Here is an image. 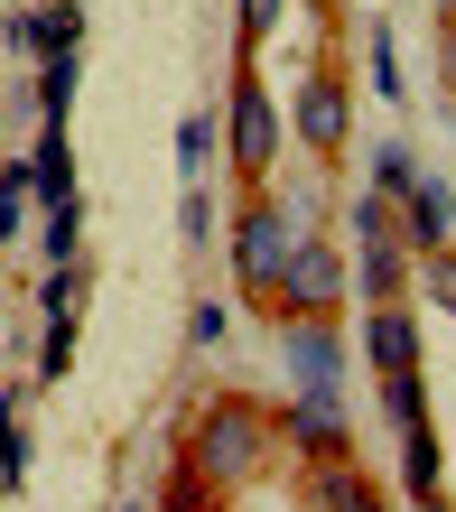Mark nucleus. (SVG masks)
<instances>
[{"label": "nucleus", "instance_id": "25", "mask_svg": "<svg viewBox=\"0 0 456 512\" xmlns=\"http://www.w3.org/2000/svg\"><path fill=\"white\" fill-rule=\"evenodd\" d=\"M38 298H47V317H75V298H84V289H75V261H66V270H56V280H47Z\"/></svg>", "mask_w": 456, "mask_h": 512}, {"label": "nucleus", "instance_id": "6", "mask_svg": "<svg viewBox=\"0 0 456 512\" xmlns=\"http://www.w3.org/2000/svg\"><path fill=\"white\" fill-rule=\"evenodd\" d=\"M270 159H280V112H270L261 75H233V168L261 177Z\"/></svg>", "mask_w": 456, "mask_h": 512}, {"label": "nucleus", "instance_id": "16", "mask_svg": "<svg viewBox=\"0 0 456 512\" xmlns=\"http://www.w3.org/2000/svg\"><path fill=\"white\" fill-rule=\"evenodd\" d=\"M177 168H187V187H205V168H215V112L177 122Z\"/></svg>", "mask_w": 456, "mask_h": 512}, {"label": "nucleus", "instance_id": "13", "mask_svg": "<svg viewBox=\"0 0 456 512\" xmlns=\"http://www.w3.org/2000/svg\"><path fill=\"white\" fill-rule=\"evenodd\" d=\"M438 475H447V457H438V429L419 419V429H401V485H410V503H429V494H438Z\"/></svg>", "mask_w": 456, "mask_h": 512}, {"label": "nucleus", "instance_id": "17", "mask_svg": "<svg viewBox=\"0 0 456 512\" xmlns=\"http://www.w3.org/2000/svg\"><path fill=\"white\" fill-rule=\"evenodd\" d=\"M410 187H419V159H410L401 140H382V149H373V196H382V205H401Z\"/></svg>", "mask_w": 456, "mask_h": 512}, {"label": "nucleus", "instance_id": "28", "mask_svg": "<svg viewBox=\"0 0 456 512\" xmlns=\"http://www.w3.org/2000/svg\"><path fill=\"white\" fill-rule=\"evenodd\" d=\"M345 512H391V503H382V494H373V485H363V494H354V503H345Z\"/></svg>", "mask_w": 456, "mask_h": 512}, {"label": "nucleus", "instance_id": "2", "mask_svg": "<svg viewBox=\"0 0 456 512\" xmlns=\"http://www.w3.org/2000/svg\"><path fill=\"white\" fill-rule=\"evenodd\" d=\"M298 215H280V205H233V280H242V298L252 308H270L280 298V270H289V252H298Z\"/></svg>", "mask_w": 456, "mask_h": 512}, {"label": "nucleus", "instance_id": "8", "mask_svg": "<svg viewBox=\"0 0 456 512\" xmlns=\"http://www.w3.org/2000/svg\"><path fill=\"white\" fill-rule=\"evenodd\" d=\"M401 243H410V252H447V243H456V196L438 187L429 168H419V187L401 196Z\"/></svg>", "mask_w": 456, "mask_h": 512}, {"label": "nucleus", "instance_id": "19", "mask_svg": "<svg viewBox=\"0 0 456 512\" xmlns=\"http://www.w3.org/2000/svg\"><path fill=\"white\" fill-rule=\"evenodd\" d=\"M75 252H84V196H75V205H47V261L66 270Z\"/></svg>", "mask_w": 456, "mask_h": 512}, {"label": "nucleus", "instance_id": "3", "mask_svg": "<svg viewBox=\"0 0 456 512\" xmlns=\"http://www.w3.org/2000/svg\"><path fill=\"white\" fill-rule=\"evenodd\" d=\"M336 308H345V261H336V243L298 233V252H289V270H280L270 317H336Z\"/></svg>", "mask_w": 456, "mask_h": 512}, {"label": "nucleus", "instance_id": "4", "mask_svg": "<svg viewBox=\"0 0 456 512\" xmlns=\"http://www.w3.org/2000/svg\"><path fill=\"white\" fill-rule=\"evenodd\" d=\"M280 354L298 391H345V336L326 317H280Z\"/></svg>", "mask_w": 456, "mask_h": 512}, {"label": "nucleus", "instance_id": "15", "mask_svg": "<svg viewBox=\"0 0 456 512\" xmlns=\"http://www.w3.org/2000/svg\"><path fill=\"white\" fill-rule=\"evenodd\" d=\"M224 503H233V494L215 485V475H196V466H177L168 494H159V512H224Z\"/></svg>", "mask_w": 456, "mask_h": 512}, {"label": "nucleus", "instance_id": "18", "mask_svg": "<svg viewBox=\"0 0 456 512\" xmlns=\"http://www.w3.org/2000/svg\"><path fill=\"white\" fill-rule=\"evenodd\" d=\"M382 410H391V429H419V419H429V391H419V373H382Z\"/></svg>", "mask_w": 456, "mask_h": 512}, {"label": "nucleus", "instance_id": "12", "mask_svg": "<svg viewBox=\"0 0 456 512\" xmlns=\"http://www.w3.org/2000/svg\"><path fill=\"white\" fill-rule=\"evenodd\" d=\"M75 84H84V47L38 56V112H47V122H66V112H75Z\"/></svg>", "mask_w": 456, "mask_h": 512}, {"label": "nucleus", "instance_id": "27", "mask_svg": "<svg viewBox=\"0 0 456 512\" xmlns=\"http://www.w3.org/2000/svg\"><path fill=\"white\" fill-rule=\"evenodd\" d=\"M373 94H382V103L401 94V66H391V38H373Z\"/></svg>", "mask_w": 456, "mask_h": 512}, {"label": "nucleus", "instance_id": "5", "mask_svg": "<svg viewBox=\"0 0 456 512\" xmlns=\"http://www.w3.org/2000/svg\"><path fill=\"white\" fill-rule=\"evenodd\" d=\"M280 438H289L308 466H326V457H354V429H345V391H298V410L280 419Z\"/></svg>", "mask_w": 456, "mask_h": 512}, {"label": "nucleus", "instance_id": "9", "mask_svg": "<svg viewBox=\"0 0 456 512\" xmlns=\"http://www.w3.org/2000/svg\"><path fill=\"white\" fill-rule=\"evenodd\" d=\"M28 196L38 205H75V140H66V122H47L38 149H28Z\"/></svg>", "mask_w": 456, "mask_h": 512}, {"label": "nucleus", "instance_id": "20", "mask_svg": "<svg viewBox=\"0 0 456 512\" xmlns=\"http://www.w3.org/2000/svg\"><path fill=\"white\" fill-rule=\"evenodd\" d=\"M419 289H429V308L456 317V243L447 252H419Z\"/></svg>", "mask_w": 456, "mask_h": 512}, {"label": "nucleus", "instance_id": "11", "mask_svg": "<svg viewBox=\"0 0 456 512\" xmlns=\"http://www.w3.org/2000/svg\"><path fill=\"white\" fill-rule=\"evenodd\" d=\"M10 47H28V56L84 47V0H47V10H19V19H10Z\"/></svg>", "mask_w": 456, "mask_h": 512}, {"label": "nucleus", "instance_id": "23", "mask_svg": "<svg viewBox=\"0 0 456 512\" xmlns=\"http://www.w3.org/2000/svg\"><path fill=\"white\" fill-rule=\"evenodd\" d=\"M19 475H28V429L0 410V485H19Z\"/></svg>", "mask_w": 456, "mask_h": 512}, {"label": "nucleus", "instance_id": "7", "mask_svg": "<svg viewBox=\"0 0 456 512\" xmlns=\"http://www.w3.org/2000/svg\"><path fill=\"white\" fill-rule=\"evenodd\" d=\"M345 131H354L345 84H336V75H308V84H298V140H308L317 159H336V149H345Z\"/></svg>", "mask_w": 456, "mask_h": 512}, {"label": "nucleus", "instance_id": "21", "mask_svg": "<svg viewBox=\"0 0 456 512\" xmlns=\"http://www.w3.org/2000/svg\"><path fill=\"white\" fill-rule=\"evenodd\" d=\"M19 224H28V159H10V168H0V243H10Z\"/></svg>", "mask_w": 456, "mask_h": 512}, {"label": "nucleus", "instance_id": "22", "mask_svg": "<svg viewBox=\"0 0 456 512\" xmlns=\"http://www.w3.org/2000/svg\"><path fill=\"white\" fill-rule=\"evenodd\" d=\"M177 233H187V243H215V196H205V187H187V205H177Z\"/></svg>", "mask_w": 456, "mask_h": 512}, {"label": "nucleus", "instance_id": "24", "mask_svg": "<svg viewBox=\"0 0 456 512\" xmlns=\"http://www.w3.org/2000/svg\"><path fill=\"white\" fill-rule=\"evenodd\" d=\"M75 364V317H47V382Z\"/></svg>", "mask_w": 456, "mask_h": 512}, {"label": "nucleus", "instance_id": "10", "mask_svg": "<svg viewBox=\"0 0 456 512\" xmlns=\"http://www.w3.org/2000/svg\"><path fill=\"white\" fill-rule=\"evenodd\" d=\"M363 354H373V373H419V317L410 308H373L363 317Z\"/></svg>", "mask_w": 456, "mask_h": 512}, {"label": "nucleus", "instance_id": "26", "mask_svg": "<svg viewBox=\"0 0 456 512\" xmlns=\"http://www.w3.org/2000/svg\"><path fill=\"white\" fill-rule=\"evenodd\" d=\"M280 10H289V0H242V38H270V28H280Z\"/></svg>", "mask_w": 456, "mask_h": 512}, {"label": "nucleus", "instance_id": "1", "mask_svg": "<svg viewBox=\"0 0 456 512\" xmlns=\"http://www.w3.org/2000/svg\"><path fill=\"white\" fill-rule=\"evenodd\" d=\"M270 438H280V429H270V410H252V401H233V391H224V401H205V410H196V429H187V466H196V475H215V485L233 494V485H252V475H261Z\"/></svg>", "mask_w": 456, "mask_h": 512}, {"label": "nucleus", "instance_id": "14", "mask_svg": "<svg viewBox=\"0 0 456 512\" xmlns=\"http://www.w3.org/2000/svg\"><path fill=\"white\" fill-rule=\"evenodd\" d=\"M363 494V466L354 457H326V466H308V512H345Z\"/></svg>", "mask_w": 456, "mask_h": 512}]
</instances>
